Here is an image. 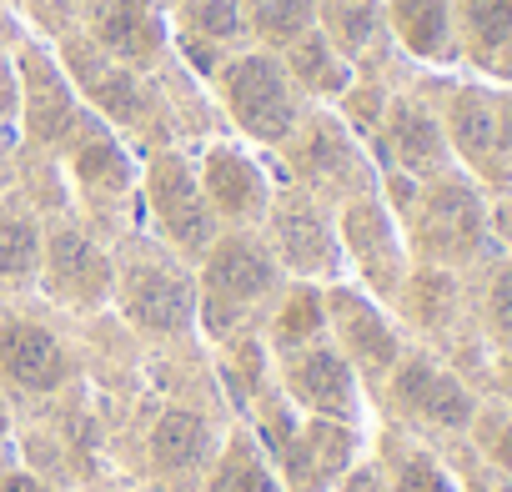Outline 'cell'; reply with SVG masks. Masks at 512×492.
<instances>
[{
    "label": "cell",
    "mask_w": 512,
    "mask_h": 492,
    "mask_svg": "<svg viewBox=\"0 0 512 492\" xmlns=\"http://www.w3.org/2000/svg\"><path fill=\"white\" fill-rule=\"evenodd\" d=\"M287 282L292 277L272 257L262 231L226 226L196 262V332L206 342H226L236 332H262Z\"/></svg>",
    "instance_id": "1"
},
{
    "label": "cell",
    "mask_w": 512,
    "mask_h": 492,
    "mask_svg": "<svg viewBox=\"0 0 512 492\" xmlns=\"http://www.w3.org/2000/svg\"><path fill=\"white\" fill-rule=\"evenodd\" d=\"M116 252V292L111 307L116 317L151 347H181L196 332V267L181 262L176 252L146 231L121 236Z\"/></svg>",
    "instance_id": "2"
},
{
    "label": "cell",
    "mask_w": 512,
    "mask_h": 492,
    "mask_svg": "<svg viewBox=\"0 0 512 492\" xmlns=\"http://www.w3.org/2000/svg\"><path fill=\"white\" fill-rule=\"evenodd\" d=\"M61 71L71 76L76 96L86 111H96L111 131H121L126 141H146V151L156 146H176V131H171V116H166V101L156 91L151 76L111 61L86 31L66 36L61 51H56Z\"/></svg>",
    "instance_id": "3"
},
{
    "label": "cell",
    "mask_w": 512,
    "mask_h": 492,
    "mask_svg": "<svg viewBox=\"0 0 512 492\" xmlns=\"http://www.w3.org/2000/svg\"><path fill=\"white\" fill-rule=\"evenodd\" d=\"M216 86V101L231 121V131L246 141V146H262V151H282L287 136L297 131V121L307 116V96L292 86L287 66L277 51H236L221 61V71L211 76Z\"/></svg>",
    "instance_id": "4"
},
{
    "label": "cell",
    "mask_w": 512,
    "mask_h": 492,
    "mask_svg": "<svg viewBox=\"0 0 512 492\" xmlns=\"http://www.w3.org/2000/svg\"><path fill=\"white\" fill-rule=\"evenodd\" d=\"M402 221V236H407V252L412 262H427V267H467L482 257L487 246V201L477 196V186L457 171L447 176H432V181H417L412 201L397 211Z\"/></svg>",
    "instance_id": "5"
},
{
    "label": "cell",
    "mask_w": 512,
    "mask_h": 492,
    "mask_svg": "<svg viewBox=\"0 0 512 492\" xmlns=\"http://www.w3.org/2000/svg\"><path fill=\"white\" fill-rule=\"evenodd\" d=\"M141 216L146 236H156L181 262H201L206 246L221 236V221L196 181V156L186 146H156L141 161Z\"/></svg>",
    "instance_id": "6"
},
{
    "label": "cell",
    "mask_w": 512,
    "mask_h": 492,
    "mask_svg": "<svg viewBox=\"0 0 512 492\" xmlns=\"http://www.w3.org/2000/svg\"><path fill=\"white\" fill-rule=\"evenodd\" d=\"M36 292L71 317H96L111 307L116 292V252L101 241V231L76 216V211H56L46 216V236H41V277Z\"/></svg>",
    "instance_id": "7"
},
{
    "label": "cell",
    "mask_w": 512,
    "mask_h": 492,
    "mask_svg": "<svg viewBox=\"0 0 512 492\" xmlns=\"http://www.w3.org/2000/svg\"><path fill=\"white\" fill-rule=\"evenodd\" d=\"M287 176L282 181H297L307 186L312 196H322L327 206H342L352 196H367L377 191V161L372 151L342 126V116L332 106H307V116L297 121V131L287 136V146L277 151Z\"/></svg>",
    "instance_id": "8"
},
{
    "label": "cell",
    "mask_w": 512,
    "mask_h": 492,
    "mask_svg": "<svg viewBox=\"0 0 512 492\" xmlns=\"http://www.w3.org/2000/svg\"><path fill=\"white\" fill-rule=\"evenodd\" d=\"M81 382L76 342L31 307H0V397L6 402H56Z\"/></svg>",
    "instance_id": "9"
},
{
    "label": "cell",
    "mask_w": 512,
    "mask_h": 492,
    "mask_svg": "<svg viewBox=\"0 0 512 492\" xmlns=\"http://www.w3.org/2000/svg\"><path fill=\"white\" fill-rule=\"evenodd\" d=\"M61 171H66V191L81 206V216L96 226L116 211H131L141 201V161L136 146L111 131L96 111H81L71 141L61 146Z\"/></svg>",
    "instance_id": "10"
},
{
    "label": "cell",
    "mask_w": 512,
    "mask_h": 492,
    "mask_svg": "<svg viewBox=\"0 0 512 492\" xmlns=\"http://www.w3.org/2000/svg\"><path fill=\"white\" fill-rule=\"evenodd\" d=\"M267 236L272 257L282 262V272L292 282H342L347 277V257H342V236H337V206H327L322 196H312L297 181H277L267 221L256 226Z\"/></svg>",
    "instance_id": "11"
},
{
    "label": "cell",
    "mask_w": 512,
    "mask_h": 492,
    "mask_svg": "<svg viewBox=\"0 0 512 492\" xmlns=\"http://www.w3.org/2000/svg\"><path fill=\"white\" fill-rule=\"evenodd\" d=\"M377 397L387 402L392 422L412 437L422 432V437H452L457 442V437H467V427L477 417L472 387L447 362H437L432 352H417V347H407L397 357V367L387 372Z\"/></svg>",
    "instance_id": "12"
},
{
    "label": "cell",
    "mask_w": 512,
    "mask_h": 492,
    "mask_svg": "<svg viewBox=\"0 0 512 492\" xmlns=\"http://www.w3.org/2000/svg\"><path fill=\"white\" fill-rule=\"evenodd\" d=\"M226 427L201 407V402H181L166 397L141 437V477L151 492H196L216 447H221Z\"/></svg>",
    "instance_id": "13"
},
{
    "label": "cell",
    "mask_w": 512,
    "mask_h": 492,
    "mask_svg": "<svg viewBox=\"0 0 512 492\" xmlns=\"http://www.w3.org/2000/svg\"><path fill=\"white\" fill-rule=\"evenodd\" d=\"M337 236H342V257H347L352 282L392 312V302H397V292L412 272V252H407L402 221L392 216L382 191L342 201L337 206Z\"/></svg>",
    "instance_id": "14"
},
{
    "label": "cell",
    "mask_w": 512,
    "mask_h": 492,
    "mask_svg": "<svg viewBox=\"0 0 512 492\" xmlns=\"http://www.w3.org/2000/svg\"><path fill=\"white\" fill-rule=\"evenodd\" d=\"M272 377H277V387L287 392V402L297 412L367 427V387H362L357 367L342 357V347L332 337H317L297 352H282Z\"/></svg>",
    "instance_id": "15"
},
{
    "label": "cell",
    "mask_w": 512,
    "mask_h": 492,
    "mask_svg": "<svg viewBox=\"0 0 512 492\" xmlns=\"http://www.w3.org/2000/svg\"><path fill=\"white\" fill-rule=\"evenodd\" d=\"M327 337H332V342L342 347V357L357 367L367 397L382 392L387 372H392L397 357L407 352L402 327L392 322V312H387L372 292H362L352 277L327 282Z\"/></svg>",
    "instance_id": "16"
},
{
    "label": "cell",
    "mask_w": 512,
    "mask_h": 492,
    "mask_svg": "<svg viewBox=\"0 0 512 492\" xmlns=\"http://www.w3.org/2000/svg\"><path fill=\"white\" fill-rule=\"evenodd\" d=\"M16 76H21V126H16V141L31 156H51L56 161L86 106H81L71 76L61 71L56 51H46L36 41L16 46Z\"/></svg>",
    "instance_id": "17"
},
{
    "label": "cell",
    "mask_w": 512,
    "mask_h": 492,
    "mask_svg": "<svg viewBox=\"0 0 512 492\" xmlns=\"http://www.w3.org/2000/svg\"><path fill=\"white\" fill-rule=\"evenodd\" d=\"M196 156V181L221 221L226 226H241V231H256L267 221V206H272V191H277V176L267 171V161L256 156L246 141H206Z\"/></svg>",
    "instance_id": "18"
},
{
    "label": "cell",
    "mask_w": 512,
    "mask_h": 492,
    "mask_svg": "<svg viewBox=\"0 0 512 492\" xmlns=\"http://www.w3.org/2000/svg\"><path fill=\"white\" fill-rule=\"evenodd\" d=\"M377 156L382 171H402L412 181H432V176H447L457 171V156L447 146V131H442V116L417 101V96H392L387 101V116L367 146Z\"/></svg>",
    "instance_id": "19"
},
{
    "label": "cell",
    "mask_w": 512,
    "mask_h": 492,
    "mask_svg": "<svg viewBox=\"0 0 512 492\" xmlns=\"http://www.w3.org/2000/svg\"><path fill=\"white\" fill-rule=\"evenodd\" d=\"M362 452H367V427L332 422V417H302L292 442L277 452V472L287 492H332Z\"/></svg>",
    "instance_id": "20"
},
{
    "label": "cell",
    "mask_w": 512,
    "mask_h": 492,
    "mask_svg": "<svg viewBox=\"0 0 512 492\" xmlns=\"http://www.w3.org/2000/svg\"><path fill=\"white\" fill-rule=\"evenodd\" d=\"M86 36L121 66L151 76L166 56V16L156 0H86Z\"/></svg>",
    "instance_id": "21"
},
{
    "label": "cell",
    "mask_w": 512,
    "mask_h": 492,
    "mask_svg": "<svg viewBox=\"0 0 512 492\" xmlns=\"http://www.w3.org/2000/svg\"><path fill=\"white\" fill-rule=\"evenodd\" d=\"M442 131L447 146L462 166L492 176L507 141H502V96L487 86H452L447 106H442Z\"/></svg>",
    "instance_id": "22"
},
{
    "label": "cell",
    "mask_w": 512,
    "mask_h": 492,
    "mask_svg": "<svg viewBox=\"0 0 512 492\" xmlns=\"http://www.w3.org/2000/svg\"><path fill=\"white\" fill-rule=\"evenodd\" d=\"M41 236L46 216L31 201L0 196V297H26L41 277Z\"/></svg>",
    "instance_id": "23"
},
{
    "label": "cell",
    "mask_w": 512,
    "mask_h": 492,
    "mask_svg": "<svg viewBox=\"0 0 512 492\" xmlns=\"http://www.w3.org/2000/svg\"><path fill=\"white\" fill-rule=\"evenodd\" d=\"M196 492H287V487L267 447L246 432V422H231Z\"/></svg>",
    "instance_id": "24"
},
{
    "label": "cell",
    "mask_w": 512,
    "mask_h": 492,
    "mask_svg": "<svg viewBox=\"0 0 512 492\" xmlns=\"http://www.w3.org/2000/svg\"><path fill=\"white\" fill-rule=\"evenodd\" d=\"M387 26L402 41L407 56L447 66L457 61V21H452V0H387Z\"/></svg>",
    "instance_id": "25"
},
{
    "label": "cell",
    "mask_w": 512,
    "mask_h": 492,
    "mask_svg": "<svg viewBox=\"0 0 512 492\" xmlns=\"http://www.w3.org/2000/svg\"><path fill=\"white\" fill-rule=\"evenodd\" d=\"M282 66H287L292 86H297L312 106H337L342 91L357 81V66H352L317 26H312L307 36H297V41L282 51Z\"/></svg>",
    "instance_id": "26"
},
{
    "label": "cell",
    "mask_w": 512,
    "mask_h": 492,
    "mask_svg": "<svg viewBox=\"0 0 512 492\" xmlns=\"http://www.w3.org/2000/svg\"><path fill=\"white\" fill-rule=\"evenodd\" d=\"M457 51H467L482 71L512 76V0H452Z\"/></svg>",
    "instance_id": "27"
},
{
    "label": "cell",
    "mask_w": 512,
    "mask_h": 492,
    "mask_svg": "<svg viewBox=\"0 0 512 492\" xmlns=\"http://www.w3.org/2000/svg\"><path fill=\"white\" fill-rule=\"evenodd\" d=\"M216 347V387L226 397V407L241 417L256 397L272 387V347L262 332H236L226 342H211Z\"/></svg>",
    "instance_id": "28"
},
{
    "label": "cell",
    "mask_w": 512,
    "mask_h": 492,
    "mask_svg": "<svg viewBox=\"0 0 512 492\" xmlns=\"http://www.w3.org/2000/svg\"><path fill=\"white\" fill-rule=\"evenodd\" d=\"M262 337L272 347V362L282 352H297V347L327 337V287H317V282H287L282 297L272 302L267 322H262Z\"/></svg>",
    "instance_id": "29"
},
{
    "label": "cell",
    "mask_w": 512,
    "mask_h": 492,
    "mask_svg": "<svg viewBox=\"0 0 512 492\" xmlns=\"http://www.w3.org/2000/svg\"><path fill=\"white\" fill-rule=\"evenodd\" d=\"M377 457H382V467H387V492H457L452 467H447L427 442H417V437L402 432V427L387 437V447H382Z\"/></svg>",
    "instance_id": "30"
},
{
    "label": "cell",
    "mask_w": 512,
    "mask_h": 492,
    "mask_svg": "<svg viewBox=\"0 0 512 492\" xmlns=\"http://www.w3.org/2000/svg\"><path fill=\"white\" fill-rule=\"evenodd\" d=\"M397 312H407L412 327L422 332H447L452 317H457V277L447 267H427V262H412L397 302Z\"/></svg>",
    "instance_id": "31"
},
{
    "label": "cell",
    "mask_w": 512,
    "mask_h": 492,
    "mask_svg": "<svg viewBox=\"0 0 512 492\" xmlns=\"http://www.w3.org/2000/svg\"><path fill=\"white\" fill-rule=\"evenodd\" d=\"M317 31L357 66L382 31V0H317Z\"/></svg>",
    "instance_id": "32"
},
{
    "label": "cell",
    "mask_w": 512,
    "mask_h": 492,
    "mask_svg": "<svg viewBox=\"0 0 512 492\" xmlns=\"http://www.w3.org/2000/svg\"><path fill=\"white\" fill-rule=\"evenodd\" d=\"M246 31L262 41V51H287L297 36L317 26V0H241Z\"/></svg>",
    "instance_id": "33"
},
{
    "label": "cell",
    "mask_w": 512,
    "mask_h": 492,
    "mask_svg": "<svg viewBox=\"0 0 512 492\" xmlns=\"http://www.w3.org/2000/svg\"><path fill=\"white\" fill-rule=\"evenodd\" d=\"M467 442L477 457H487L492 467L512 472V412H497V407H482L477 402V417L467 427Z\"/></svg>",
    "instance_id": "34"
},
{
    "label": "cell",
    "mask_w": 512,
    "mask_h": 492,
    "mask_svg": "<svg viewBox=\"0 0 512 492\" xmlns=\"http://www.w3.org/2000/svg\"><path fill=\"white\" fill-rule=\"evenodd\" d=\"M482 322H487L492 342L512 352V262H497L492 267L487 292H482Z\"/></svg>",
    "instance_id": "35"
},
{
    "label": "cell",
    "mask_w": 512,
    "mask_h": 492,
    "mask_svg": "<svg viewBox=\"0 0 512 492\" xmlns=\"http://www.w3.org/2000/svg\"><path fill=\"white\" fill-rule=\"evenodd\" d=\"M452 482H457V492H512V472L492 467L472 447L462 452V462H452Z\"/></svg>",
    "instance_id": "36"
},
{
    "label": "cell",
    "mask_w": 512,
    "mask_h": 492,
    "mask_svg": "<svg viewBox=\"0 0 512 492\" xmlns=\"http://www.w3.org/2000/svg\"><path fill=\"white\" fill-rule=\"evenodd\" d=\"M21 126V76H16V56L0 46V131L16 136Z\"/></svg>",
    "instance_id": "37"
},
{
    "label": "cell",
    "mask_w": 512,
    "mask_h": 492,
    "mask_svg": "<svg viewBox=\"0 0 512 492\" xmlns=\"http://www.w3.org/2000/svg\"><path fill=\"white\" fill-rule=\"evenodd\" d=\"M0 492H76V487H61V482L41 477L36 467H26L21 457H6L0 462Z\"/></svg>",
    "instance_id": "38"
},
{
    "label": "cell",
    "mask_w": 512,
    "mask_h": 492,
    "mask_svg": "<svg viewBox=\"0 0 512 492\" xmlns=\"http://www.w3.org/2000/svg\"><path fill=\"white\" fill-rule=\"evenodd\" d=\"M332 492H387V467H382V457L362 452V457L347 467V477H342Z\"/></svg>",
    "instance_id": "39"
},
{
    "label": "cell",
    "mask_w": 512,
    "mask_h": 492,
    "mask_svg": "<svg viewBox=\"0 0 512 492\" xmlns=\"http://www.w3.org/2000/svg\"><path fill=\"white\" fill-rule=\"evenodd\" d=\"M487 231H492L497 241H507V246H512V186H507V191H497V201L487 206Z\"/></svg>",
    "instance_id": "40"
},
{
    "label": "cell",
    "mask_w": 512,
    "mask_h": 492,
    "mask_svg": "<svg viewBox=\"0 0 512 492\" xmlns=\"http://www.w3.org/2000/svg\"><path fill=\"white\" fill-rule=\"evenodd\" d=\"M16 176H21V166H16V136L0 131V191H16Z\"/></svg>",
    "instance_id": "41"
},
{
    "label": "cell",
    "mask_w": 512,
    "mask_h": 492,
    "mask_svg": "<svg viewBox=\"0 0 512 492\" xmlns=\"http://www.w3.org/2000/svg\"><path fill=\"white\" fill-rule=\"evenodd\" d=\"M16 457V417H11V402L0 397V462Z\"/></svg>",
    "instance_id": "42"
}]
</instances>
